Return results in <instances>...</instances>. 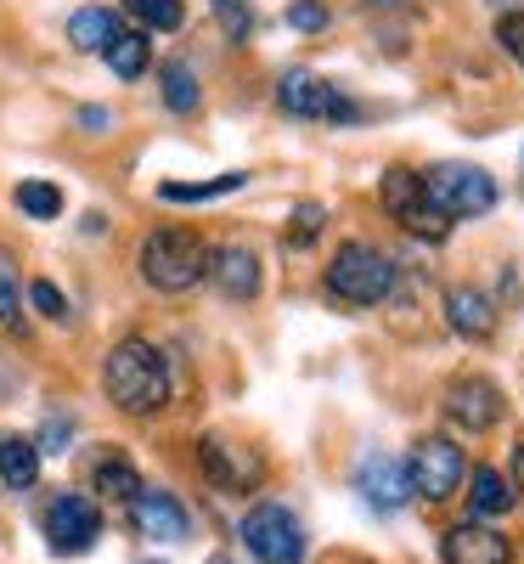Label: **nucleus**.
<instances>
[{
	"mask_svg": "<svg viewBox=\"0 0 524 564\" xmlns=\"http://www.w3.org/2000/svg\"><path fill=\"white\" fill-rule=\"evenodd\" d=\"M12 204H18L29 220H57V215H63V193H57L52 181H18Z\"/></svg>",
	"mask_w": 524,
	"mask_h": 564,
	"instance_id": "23",
	"label": "nucleus"
},
{
	"mask_svg": "<svg viewBox=\"0 0 524 564\" xmlns=\"http://www.w3.org/2000/svg\"><path fill=\"white\" fill-rule=\"evenodd\" d=\"M0 327L23 334V289H18V265L7 249H0Z\"/></svg>",
	"mask_w": 524,
	"mask_h": 564,
	"instance_id": "26",
	"label": "nucleus"
},
{
	"mask_svg": "<svg viewBox=\"0 0 524 564\" xmlns=\"http://www.w3.org/2000/svg\"><path fill=\"white\" fill-rule=\"evenodd\" d=\"M468 508H473V520H496V513L513 508V491H507V475L502 468H473V491H468Z\"/></svg>",
	"mask_w": 524,
	"mask_h": 564,
	"instance_id": "20",
	"label": "nucleus"
},
{
	"mask_svg": "<svg viewBox=\"0 0 524 564\" xmlns=\"http://www.w3.org/2000/svg\"><path fill=\"white\" fill-rule=\"evenodd\" d=\"M124 12H130L141 29H164V34H175V29L186 23L181 0H124Z\"/></svg>",
	"mask_w": 524,
	"mask_h": 564,
	"instance_id": "24",
	"label": "nucleus"
},
{
	"mask_svg": "<svg viewBox=\"0 0 524 564\" xmlns=\"http://www.w3.org/2000/svg\"><path fill=\"white\" fill-rule=\"evenodd\" d=\"M215 564H226V558H215Z\"/></svg>",
	"mask_w": 524,
	"mask_h": 564,
	"instance_id": "35",
	"label": "nucleus"
},
{
	"mask_svg": "<svg viewBox=\"0 0 524 564\" xmlns=\"http://www.w3.org/2000/svg\"><path fill=\"white\" fill-rule=\"evenodd\" d=\"M423 193L446 220H473L496 209V181L480 164H435L423 170Z\"/></svg>",
	"mask_w": 524,
	"mask_h": 564,
	"instance_id": "4",
	"label": "nucleus"
},
{
	"mask_svg": "<svg viewBox=\"0 0 524 564\" xmlns=\"http://www.w3.org/2000/svg\"><path fill=\"white\" fill-rule=\"evenodd\" d=\"M321 220H327V209H321V204H305V209L294 215V231H288V243H305V238H316V231H321Z\"/></svg>",
	"mask_w": 524,
	"mask_h": 564,
	"instance_id": "31",
	"label": "nucleus"
},
{
	"mask_svg": "<svg viewBox=\"0 0 524 564\" xmlns=\"http://www.w3.org/2000/svg\"><path fill=\"white\" fill-rule=\"evenodd\" d=\"M119 34H124V29H119V18H113L108 7H85V12L68 18V40L79 45V52H102V57H108V45H113Z\"/></svg>",
	"mask_w": 524,
	"mask_h": 564,
	"instance_id": "17",
	"label": "nucleus"
},
{
	"mask_svg": "<svg viewBox=\"0 0 524 564\" xmlns=\"http://www.w3.org/2000/svg\"><path fill=\"white\" fill-rule=\"evenodd\" d=\"M378 193H384V209L412 231V238H428V243H440L446 238V231H451V220L435 209V204H428V193H423V175L417 170H390L384 175V186H378Z\"/></svg>",
	"mask_w": 524,
	"mask_h": 564,
	"instance_id": "8",
	"label": "nucleus"
},
{
	"mask_svg": "<svg viewBox=\"0 0 524 564\" xmlns=\"http://www.w3.org/2000/svg\"><path fill=\"white\" fill-rule=\"evenodd\" d=\"M29 305L45 316V322H68V300H63V289H57V282H29Z\"/></svg>",
	"mask_w": 524,
	"mask_h": 564,
	"instance_id": "27",
	"label": "nucleus"
},
{
	"mask_svg": "<svg viewBox=\"0 0 524 564\" xmlns=\"http://www.w3.org/2000/svg\"><path fill=\"white\" fill-rule=\"evenodd\" d=\"M130 525L141 536H153V542H186L193 536V513H186V502L164 486H141L130 497Z\"/></svg>",
	"mask_w": 524,
	"mask_h": 564,
	"instance_id": "11",
	"label": "nucleus"
},
{
	"mask_svg": "<svg viewBox=\"0 0 524 564\" xmlns=\"http://www.w3.org/2000/svg\"><path fill=\"white\" fill-rule=\"evenodd\" d=\"M90 480H97V491H102V497H119V502H130V497L141 491V480H135L130 457H102V463H97V475H90Z\"/></svg>",
	"mask_w": 524,
	"mask_h": 564,
	"instance_id": "25",
	"label": "nucleus"
},
{
	"mask_svg": "<svg viewBox=\"0 0 524 564\" xmlns=\"http://www.w3.org/2000/svg\"><path fill=\"white\" fill-rule=\"evenodd\" d=\"M446 322L457 327L462 339H491L496 334V305L480 289H451L446 294Z\"/></svg>",
	"mask_w": 524,
	"mask_h": 564,
	"instance_id": "16",
	"label": "nucleus"
},
{
	"mask_svg": "<svg viewBox=\"0 0 524 564\" xmlns=\"http://www.w3.org/2000/svg\"><path fill=\"white\" fill-rule=\"evenodd\" d=\"M209 276H215V289L226 300H254L265 265L249 243H220V249H209Z\"/></svg>",
	"mask_w": 524,
	"mask_h": 564,
	"instance_id": "15",
	"label": "nucleus"
},
{
	"mask_svg": "<svg viewBox=\"0 0 524 564\" xmlns=\"http://www.w3.org/2000/svg\"><path fill=\"white\" fill-rule=\"evenodd\" d=\"M243 547L260 558V564H299L305 558V525L288 502H254L243 513Z\"/></svg>",
	"mask_w": 524,
	"mask_h": 564,
	"instance_id": "5",
	"label": "nucleus"
},
{
	"mask_svg": "<svg viewBox=\"0 0 524 564\" xmlns=\"http://www.w3.org/2000/svg\"><path fill=\"white\" fill-rule=\"evenodd\" d=\"M102 390L119 412L130 417H153L170 401V361L148 339H119L102 361Z\"/></svg>",
	"mask_w": 524,
	"mask_h": 564,
	"instance_id": "1",
	"label": "nucleus"
},
{
	"mask_svg": "<svg viewBox=\"0 0 524 564\" xmlns=\"http://www.w3.org/2000/svg\"><path fill=\"white\" fill-rule=\"evenodd\" d=\"M502 412H507L502 390H496L491 379H480V372H462V379H451V384H446V417H451V423H462L468 435L496 430Z\"/></svg>",
	"mask_w": 524,
	"mask_h": 564,
	"instance_id": "10",
	"label": "nucleus"
},
{
	"mask_svg": "<svg viewBox=\"0 0 524 564\" xmlns=\"http://www.w3.org/2000/svg\"><path fill=\"white\" fill-rule=\"evenodd\" d=\"M356 491L378 508V513H395L406 497H412V480H406V463L390 457V452H367L356 463Z\"/></svg>",
	"mask_w": 524,
	"mask_h": 564,
	"instance_id": "13",
	"label": "nucleus"
},
{
	"mask_svg": "<svg viewBox=\"0 0 524 564\" xmlns=\"http://www.w3.org/2000/svg\"><path fill=\"white\" fill-rule=\"evenodd\" d=\"M198 463H204L209 486H220V491H231V497H237V491H254L260 475H265V463H260L249 446H231V441H220V435H204Z\"/></svg>",
	"mask_w": 524,
	"mask_h": 564,
	"instance_id": "12",
	"label": "nucleus"
},
{
	"mask_svg": "<svg viewBox=\"0 0 524 564\" xmlns=\"http://www.w3.org/2000/svg\"><path fill=\"white\" fill-rule=\"evenodd\" d=\"M395 289V260L367 243V238H350L339 243V254L327 260V294L332 300H345V305H378V300H390Z\"/></svg>",
	"mask_w": 524,
	"mask_h": 564,
	"instance_id": "3",
	"label": "nucleus"
},
{
	"mask_svg": "<svg viewBox=\"0 0 524 564\" xmlns=\"http://www.w3.org/2000/svg\"><path fill=\"white\" fill-rule=\"evenodd\" d=\"M237 186H249V175H243V170H231V175H209V181H164V186H159V198H164V204H209V198L237 193Z\"/></svg>",
	"mask_w": 524,
	"mask_h": 564,
	"instance_id": "19",
	"label": "nucleus"
},
{
	"mask_svg": "<svg viewBox=\"0 0 524 564\" xmlns=\"http://www.w3.org/2000/svg\"><path fill=\"white\" fill-rule=\"evenodd\" d=\"M462 475H468V457H462V446L446 441V435L417 441L412 457H406V480H412V491L428 497V502L457 497V491H462Z\"/></svg>",
	"mask_w": 524,
	"mask_h": 564,
	"instance_id": "7",
	"label": "nucleus"
},
{
	"mask_svg": "<svg viewBox=\"0 0 524 564\" xmlns=\"http://www.w3.org/2000/svg\"><path fill=\"white\" fill-rule=\"evenodd\" d=\"M215 18L226 23V34H231L237 45H243V40L254 34V12L243 7V0H215Z\"/></svg>",
	"mask_w": 524,
	"mask_h": 564,
	"instance_id": "28",
	"label": "nucleus"
},
{
	"mask_svg": "<svg viewBox=\"0 0 524 564\" xmlns=\"http://www.w3.org/2000/svg\"><path fill=\"white\" fill-rule=\"evenodd\" d=\"M209 276V249L193 226H159L141 243V282L159 294H186Z\"/></svg>",
	"mask_w": 524,
	"mask_h": 564,
	"instance_id": "2",
	"label": "nucleus"
},
{
	"mask_svg": "<svg viewBox=\"0 0 524 564\" xmlns=\"http://www.w3.org/2000/svg\"><path fill=\"white\" fill-rule=\"evenodd\" d=\"M440 558L446 564H513V542L480 520H468V525H451L440 536Z\"/></svg>",
	"mask_w": 524,
	"mask_h": 564,
	"instance_id": "14",
	"label": "nucleus"
},
{
	"mask_svg": "<svg viewBox=\"0 0 524 564\" xmlns=\"http://www.w3.org/2000/svg\"><path fill=\"white\" fill-rule=\"evenodd\" d=\"M0 480L12 491H29L40 480V446L23 435H0Z\"/></svg>",
	"mask_w": 524,
	"mask_h": 564,
	"instance_id": "18",
	"label": "nucleus"
},
{
	"mask_svg": "<svg viewBox=\"0 0 524 564\" xmlns=\"http://www.w3.org/2000/svg\"><path fill=\"white\" fill-rule=\"evenodd\" d=\"M502 7H513V0H502Z\"/></svg>",
	"mask_w": 524,
	"mask_h": 564,
	"instance_id": "34",
	"label": "nucleus"
},
{
	"mask_svg": "<svg viewBox=\"0 0 524 564\" xmlns=\"http://www.w3.org/2000/svg\"><path fill=\"white\" fill-rule=\"evenodd\" d=\"M513 491L524 497V441H518V452H513Z\"/></svg>",
	"mask_w": 524,
	"mask_h": 564,
	"instance_id": "33",
	"label": "nucleus"
},
{
	"mask_svg": "<svg viewBox=\"0 0 524 564\" xmlns=\"http://www.w3.org/2000/svg\"><path fill=\"white\" fill-rule=\"evenodd\" d=\"M108 124H113L108 108H79V130H108Z\"/></svg>",
	"mask_w": 524,
	"mask_h": 564,
	"instance_id": "32",
	"label": "nucleus"
},
{
	"mask_svg": "<svg viewBox=\"0 0 524 564\" xmlns=\"http://www.w3.org/2000/svg\"><path fill=\"white\" fill-rule=\"evenodd\" d=\"M198 102H204V90H198L193 63H164V108L186 119V113H198Z\"/></svg>",
	"mask_w": 524,
	"mask_h": 564,
	"instance_id": "22",
	"label": "nucleus"
},
{
	"mask_svg": "<svg viewBox=\"0 0 524 564\" xmlns=\"http://www.w3.org/2000/svg\"><path fill=\"white\" fill-rule=\"evenodd\" d=\"M276 108L282 113H294V119H332V124H350L361 119V108L345 97L332 79L310 74V68H282L276 79Z\"/></svg>",
	"mask_w": 524,
	"mask_h": 564,
	"instance_id": "6",
	"label": "nucleus"
},
{
	"mask_svg": "<svg viewBox=\"0 0 524 564\" xmlns=\"http://www.w3.org/2000/svg\"><path fill=\"white\" fill-rule=\"evenodd\" d=\"M45 536H52V553H63V558L85 553L90 542L102 536L97 502H90L85 491H57L52 502H45Z\"/></svg>",
	"mask_w": 524,
	"mask_h": 564,
	"instance_id": "9",
	"label": "nucleus"
},
{
	"mask_svg": "<svg viewBox=\"0 0 524 564\" xmlns=\"http://www.w3.org/2000/svg\"><path fill=\"white\" fill-rule=\"evenodd\" d=\"M496 45L524 68V12H502L496 18Z\"/></svg>",
	"mask_w": 524,
	"mask_h": 564,
	"instance_id": "29",
	"label": "nucleus"
},
{
	"mask_svg": "<svg viewBox=\"0 0 524 564\" xmlns=\"http://www.w3.org/2000/svg\"><path fill=\"white\" fill-rule=\"evenodd\" d=\"M108 68L119 74V79H141L153 68V40H148V29H124L113 45H108Z\"/></svg>",
	"mask_w": 524,
	"mask_h": 564,
	"instance_id": "21",
	"label": "nucleus"
},
{
	"mask_svg": "<svg viewBox=\"0 0 524 564\" xmlns=\"http://www.w3.org/2000/svg\"><path fill=\"white\" fill-rule=\"evenodd\" d=\"M288 23H294L299 34H316V29H327V7H321V0H294Z\"/></svg>",
	"mask_w": 524,
	"mask_h": 564,
	"instance_id": "30",
	"label": "nucleus"
}]
</instances>
